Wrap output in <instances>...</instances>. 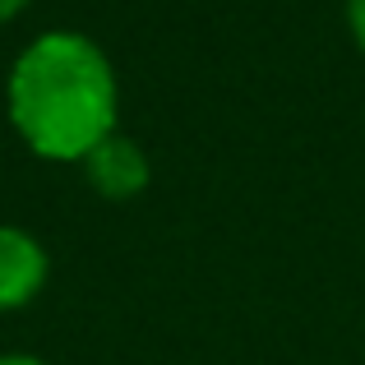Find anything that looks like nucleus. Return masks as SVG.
Segmentation results:
<instances>
[{
    "label": "nucleus",
    "mask_w": 365,
    "mask_h": 365,
    "mask_svg": "<svg viewBox=\"0 0 365 365\" xmlns=\"http://www.w3.org/2000/svg\"><path fill=\"white\" fill-rule=\"evenodd\" d=\"M14 134L46 162H83L116 134V65L93 37L51 28L14 56L5 79Z\"/></svg>",
    "instance_id": "f257e3e1"
},
{
    "label": "nucleus",
    "mask_w": 365,
    "mask_h": 365,
    "mask_svg": "<svg viewBox=\"0 0 365 365\" xmlns=\"http://www.w3.org/2000/svg\"><path fill=\"white\" fill-rule=\"evenodd\" d=\"M83 176H88V185L98 190L102 199L125 204V199H139L143 190H148L153 162H148V153H143L139 139H130V134L116 130L83 158Z\"/></svg>",
    "instance_id": "f03ea898"
},
{
    "label": "nucleus",
    "mask_w": 365,
    "mask_h": 365,
    "mask_svg": "<svg viewBox=\"0 0 365 365\" xmlns=\"http://www.w3.org/2000/svg\"><path fill=\"white\" fill-rule=\"evenodd\" d=\"M46 273H51V259L42 241L24 227H0V314L24 310L46 287Z\"/></svg>",
    "instance_id": "7ed1b4c3"
},
{
    "label": "nucleus",
    "mask_w": 365,
    "mask_h": 365,
    "mask_svg": "<svg viewBox=\"0 0 365 365\" xmlns=\"http://www.w3.org/2000/svg\"><path fill=\"white\" fill-rule=\"evenodd\" d=\"M347 28L356 37V46L365 51V0H347Z\"/></svg>",
    "instance_id": "20e7f679"
},
{
    "label": "nucleus",
    "mask_w": 365,
    "mask_h": 365,
    "mask_svg": "<svg viewBox=\"0 0 365 365\" xmlns=\"http://www.w3.org/2000/svg\"><path fill=\"white\" fill-rule=\"evenodd\" d=\"M28 9V0H0V24H9L14 14H24Z\"/></svg>",
    "instance_id": "39448f33"
},
{
    "label": "nucleus",
    "mask_w": 365,
    "mask_h": 365,
    "mask_svg": "<svg viewBox=\"0 0 365 365\" xmlns=\"http://www.w3.org/2000/svg\"><path fill=\"white\" fill-rule=\"evenodd\" d=\"M0 365H46L42 356H24V351H14V356H0Z\"/></svg>",
    "instance_id": "423d86ee"
}]
</instances>
